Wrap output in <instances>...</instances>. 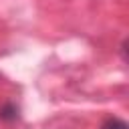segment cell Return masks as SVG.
Returning <instances> with one entry per match:
<instances>
[{"label": "cell", "instance_id": "obj_1", "mask_svg": "<svg viewBox=\"0 0 129 129\" xmlns=\"http://www.w3.org/2000/svg\"><path fill=\"white\" fill-rule=\"evenodd\" d=\"M18 105H14V103H4L2 107H0V121H6V123H12V121H16L18 119Z\"/></svg>", "mask_w": 129, "mask_h": 129}, {"label": "cell", "instance_id": "obj_2", "mask_svg": "<svg viewBox=\"0 0 129 129\" xmlns=\"http://www.w3.org/2000/svg\"><path fill=\"white\" fill-rule=\"evenodd\" d=\"M101 129H129V127H127V123H125L123 119H119V117H109V119L103 121Z\"/></svg>", "mask_w": 129, "mask_h": 129}]
</instances>
